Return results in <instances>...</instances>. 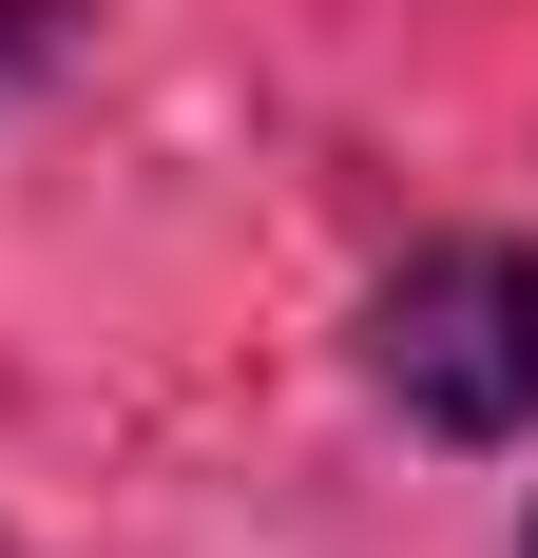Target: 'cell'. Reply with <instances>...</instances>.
I'll return each instance as SVG.
<instances>
[{
    "label": "cell",
    "mask_w": 538,
    "mask_h": 558,
    "mask_svg": "<svg viewBox=\"0 0 538 558\" xmlns=\"http://www.w3.org/2000/svg\"><path fill=\"white\" fill-rule=\"evenodd\" d=\"M519 558H538V539H519Z\"/></svg>",
    "instance_id": "3"
},
{
    "label": "cell",
    "mask_w": 538,
    "mask_h": 558,
    "mask_svg": "<svg viewBox=\"0 0 538 558\" xmlns=\"http://www.w3.org/2000/svg\"><path fill=\"white\" fill-rule=\"evenodd\" d=\"M77 20H97V0H0V77H39V58L77 39Z\"/></svg>",
    "instance_id": "2"
},
{
    "label": "cell",
    "mask_w": 538,
    "mask_h": 558,
    "mask_svg": "<svg viewBox=\"0 0 538 558\" xmlns=\"http://www.w3.org/2000/svg\"><path fill=\"white\" fill-rule=\"evenodd\" d=\"M366 366L404 424H442V444H519L538 424V251L519 231H442V251H404L366 308Z\"/></svg>",
    "instance_id": "1"
}]
</instances>
